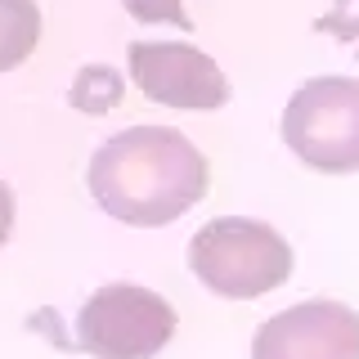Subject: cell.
Segmentation results:
<instances>
[{
	"instance_id": "1",
	"label": "cell",
	"mask_w": 359,
	"mask_h": 359,
	"mask_svg": "<svg viewBox=\"0 0 359 359\" xmlns=\"http://www.w3.org/2000/svg\"><path fill=\"white\" fill-rule=\"evenodd\" d=\"M86 180L112 220L162 229L202 202L211 166L189 135L171 126H130L95 149Z\"/></svg>"
},
{
	"instance_id": "2",
	"label": "cell",
	"mask_w": 359,
	"mask_h": 359,
	"mask_svg": "<svg viewBox=\"0 0 359 359\" xmlns=\"http://www.w3.org/2000/svg\"><path fill=\"white\" fill-rule=\"evenodd\" d=\"M292 265L297 256L287 238L252 216H220L189 238V269L198 274V283L229 301H252L283 287Z\"/></svg>"
},
{
	"instance_id": "3",
	"label": "cell",
	"mask_w": 359,
	"mask_h": 359,
	"mask_svg": "<svg viewBox=\"0 0 359 359\" xmlns=\"http://www.w3.org/2000/svg\"><path fill=\"white\" fill-rule=\"evenodd\" d=\"M278 135L306 166L323 175L359 171V81L310 76L292 90Z\"/></svg>"
},
{
	"instance_id": "4",
	"label": "cell",
	"mask_w": 359,
	"mask_h": 359,
	"mask_svg": "<svg viewBox=\"0 0 359 359\" xmlns=\"http://www.w3.org/2000/svg\"><path fill=\"white\" fill-rule=\"evenodd\" d=\"M175 337V310L140 283H108L76 314V346L95 359H153Z\"/></svg>"
},
{
	"instance_id": "5",
	"label": "cell",
	"mask_w": 359,
	"mask_h": 359,
	"mask_svg": "<svg viewBox=\"0 0 359 359\" xmlns=\"http://www.w3.org/2000/svg\"><path fill=\"white\" fill-rule=\"evenodd\" d=\"M130 81L162 108L216 112L229 104L224 67L189 41H135L126 50Z\"/></svg>"
},
{
	"instance_id": "6",
	"label": "cell",
	"mask_w": 359,
	"mask_h": 359,
	"mask_svg": "<svg viewBox=\"0 0 359 359\" xmlns=\"http://www.w3.org/2000/svg\"><path fill=\"white\" fill-rule=\"evenodd\" d=\"M252 359H359V314L341 301H301L269 314Z\"/></svg>"
},
{
	"instance_id": "7",
	"label": "cell",
	"mask_w": 359,
	"mask_h": 359,
	"mask_svg": "<svg viewBox=\"0 0 359 359\" xmlns=\"http://www.w3.org/2000/svg\"><path fill=\"white\" fill-rule=\"evenodd\" d=\"M41 5L36 0H0V72H14L41 45Z\"/></svg>"
},
{
	"instance_id": "8",
	"label": "cell",
	"mask_w": 359,
	"mask_h": 359,
	"mask_svg": "<svg viewBox=\"0 0 359 359\" xmlns=\"http://www.w3.org/2000/svg\"><path fill=\"white\" fill-rule=\"evenodd\" d=\"M121 95H126V81H121V72H112L108 63H86L81 72H76L72 90H67L72 108L86 112V117H99V112L121 108Z\"/></svg>"
},
{
	"instance_id": "9",
	"label": "cell",
	"mask_w": 359,
	"mask_h": 359,
	"mask_svg": "<svg viewBox=\"0 0 359 359\" xmlns=\"http://www.w3.org/2000/svg\"><path fill=\"white\" fill-rule=\"evenodd\" d=\"M126 14L135 22H149V27H180V32H194V18H189L184 0H121Z\"/></svg>"
},
{
	"instance_id": "10",
	"label": "cell",
	"mask_w": 359,
	"mask_h": 359,
	"mask_svg": "<svg viewBox=\"0 0 359 359\" xmlns=\"http://www.w3.org/2000/svg\"><path fill=\"white\" fill-rule=\"evenodd\" d=\"M314 32L341 41V45H359V0H332L328 14L314 18Z\"/></svg>"
},
{
	"instance_id": "11",
	"label": "cell",
	"mask_w": 359,
	"mask_h": 359,
	"mask_svg": "<svg viewBox=\"0 0 359 359\" xmlns=\"http://www.w3.org/2000/svg\"><path fill=\"white\" fill-rule=\"evenodd\" d=\"M9 233H14V194H9V184L0 180V247H5Z\"/></svg>"
},
{
	"instance_id": "12",
	"label": "cell",
	"mask_w": 359,
	"mask_h": 359,
	"mask_svg": "<svg viewBox=\"0 0 359 359\" xmlns=\"http://www.w3.org/2000/svg\"><path fill=\"white\" fill-rule=\"evenodd\" d=\"M355 54H359V45H355Z\"/></svg>"
}]
</instances>
